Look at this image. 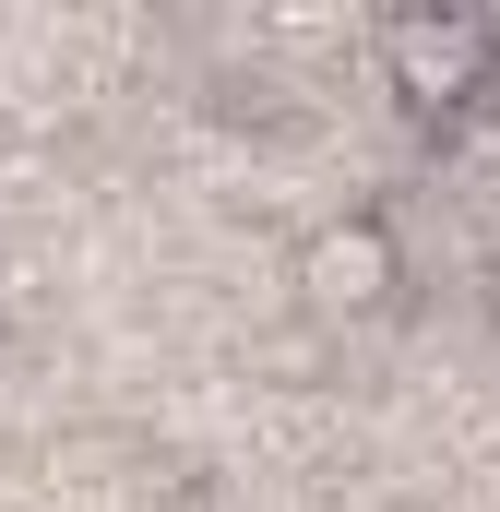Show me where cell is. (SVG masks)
<instances>
[{"instance_id": "1", "label": "cell", "mask_w": 500, "mask_h": 512, "mask_svg": "<svg viewBox=\"0 0 500 512\" xmlns=\"http://www.w3.org/2000/svg\"><path fill=\"white\" fill-rule=\"evenodd\" d=\"M286 286H298V310L334 334V322H381L393 310V286H405V239L381 227V215H322L298 262H286Z\"/></svg>"}, {"instance_id": "4", "label": "cell", "mask_w": 500, "mask_h": 512, "mask_svg": "<svg viewBox=\"0 0 500 512\" xmlns=\"http://www.w3.org/2000/svg\"><path fill=\"white\" fill-rule=\"evenodd\" d=\"M489 310H500V251H489Z\"/></svg>"}, {"instance_id": "2", "label": "cell", "mask_w": 500, "mask_h": 512, "mask_svg": "<svg viewBox=\"0 0 500 512\" xmlns=\"http://www.w3.org/2000/svg\"><path fill=\"white\" fill-rule=\"evenodd\" d=\"M381 84H393L417 120H453L465 96H489V48H477L465 0H429V12H393V24H381Z\"/></svg>"}, {"instance_id": "3", "label": "cell", "mask_w": 500, "mask_h": 512, "mask_svg": "<svg viewBox=\"0 0 500 512\" xmlns=\"http://www.w3.org/2000/svg\"><path fill=\"white\" fill-rule=\"evenodd\" d=\"M465 24H477V48H489V72H500V12H465Z\"/></svg>"}]
</instances>
